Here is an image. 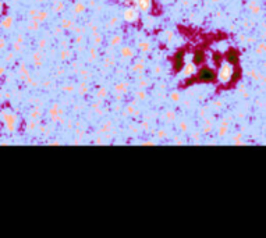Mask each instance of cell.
<instances>
[{
  "label": "cell",
  "mask_w": 266,
  "mask_h": 238,
  "mask_svg": "<svg viewBox=\"0 0 266 238\" xmlns=\"http://www.w3.org/2000/svg\"><path fill=\"white\" fill-rule=\"evenodd\" d=\"M233 75H234V67H233L231 63H224L221 66L220 71H219V79L221 82H229L231 81Z\"/></svg>",
  "instance_id": "1"
},
{
  "label": "cell",
  "mask_w": 266,
  "mask_h": 238,
  "mask_svg": "<svg viewBox=\"0 0 266 238\" xmlns=\"http://www.w3.org/2000/svg\"><path fill=\"white\" fill-rule=\"evenodd\" d=\"M198 78L204 82H210L213 78H215V73H213L210 68H204V70L199 71Z\"/></svg>",
  "instance_id": "2"
},
{
  "label": "cell",
  "mask_w": 266,
  "mask_h": 238,
  "mask_svg": "<svg viewBox=\"0 0 266 238\" xmlns=\"http://www.w3.org/2000/svg\"><path fill=\"white\" fill-rule=\"evenodd\" d=\"M0 9H2V3H0Z\"/></svg>",
  "instance_id": "3"
}]
</instances>
